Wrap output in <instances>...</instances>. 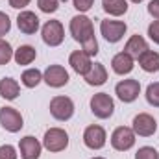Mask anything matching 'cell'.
Instances as JSON below:
<instances>
[{
  "mask_svg": "<svg viewBox=\"0 0 159 159\" xmlns=\"http://www.w3.org/2000/svg\"><path fill=\"white\" fill-rule=\"evenodd\" d=\"M69 30H70L72 39L76 41V43H80V44H83L85 41H89L91 37H94L93 20H91L87 15H83V13H80V15H76V17L70 19Z\"/></svg>",
  "mask_w": 159,
  "mask_h": 159,
  "instance_id": "obj_1",
  "label": "cell"
},
{
  "mask_svg": "<svg viewBox=\"0 0 159 159\" xmlns=\"http://www.w3.org/2000/svg\"><path fill=\"white\" fill-rule=\"evenodd\" d=\"M43 146H44L48 152H52V154L63 152V150H67V146H69V133H67L63 128H50V129L44 131Z\"/></svg>",
  "mask_w": 159,
  "mask_h": 159,
  "instance_id": "obj_2",
  "label": "cell"
},
{
  "mask_svg": "<svg viewBox=\"0 0 159 159\" xmlns=\"http://www.w3.org/2000/svg\"><path fill=\"white\" fill-rule=\"evenodd\" d=\"M50 115L59 122H67L74 115V102L69 96L57 94L50 100Z\"/></svg>",
  "mask_w": 159,
  "mask_h": 159,
  "instance_id": "obj_3",
  "label": "cell"
},
{
  "mask_svg": "<svg viewBox=\"0 0 159 159\" xmlns=\"http://www.w3.org/2000/svg\"><path fill=\"white\" fill-rule=\"evenodd\" d=\"M91 111L96 119H109L115 111V102L107 93H96L91 98Z\"/></svg>",
  "mask_w": 159,
  "mask_h": 159,
  "instance_id": "obj_4",
  "label": "cell"
},
{
  "mask_svg": "<svg viewBox=\"0 0 159 159\" xmlns=\"http://www.w3.org/2000/svg\"><path fill=\"white\" fill-rule=\"evenodd\" d=\"M135 131L128 126H119L113 129L111 133V146L117 150V152H128L135 146Z\"/></svg>",
  "mask_w": 159,
  "mask_h": 159,
  "instance_id": "obj_5",
  "label": "cell"
},
{
  "mask_svg": "<svg viewBox=\"0 0 159 159\" xmlns=\"http://www.w3.org/2000/svg\"><path fill=\"white\" fill-rule=\"evenodd\" d=\"M41 37L48 46H59L65 39V28L59 20H46L41 28Z\"/></svg>",
  "mask_w": 159,
  "mask_h": 159,
  "instance_id": "obj_6",
  "label": "cell"
},
{
  "mask_svg": "<svg viewBox=\"0 0 159 159\" xmlns=\"http://www.w3.org/2000/svg\"><path fill=\"white\" fill-rule=\"evenodd\" d=\"M126 30H128V24H126L124 20L104 19V20L100 22V34H102V37L107 41V43H111V44L119 43V41L124 37Z\"/></svg>",
  "mask_w": 159,
  "mask_h": 159,
  "instance_id": "obj_7",
  "label": "cell"
},
{
  "mask_svg": "<svg viewBox=\"0 0 159 159\" xmlns=\"http://www.w3.org/2000/svg\"><path fill=\"white\" fill-rule=\"evenodd\" d=\"M106 141H107V133L102 126L98 124H91L85 128L83 131V144L89 148V150H102L106 146Z\"/></svg>",
  "mask_w": 159,
  "mask_h": 159,
  "instance_id": "obj_8",
  "label": "cell"
},
{
  "mask_svg": "<svg viewBox=\"0 0 159 159\" xmlns=\"http://www.w3.org/2000/svg\"><path fill=\"white\" fill-rule=\"evenodd\" d=\"M115 94L119 96L120 102H124V104H131V102H135L137 98H139V94H141V83H139V80H122L117 83V87H115Z\"/></svg>",
  "mask_w": 159,
  "mask_h": 159,
  "instance_id": "obj_9",
  "label": "cell"
},
{
  "mask_svg": "<svg viewBox=\"0 0 159 159\" xmlns=\"http://www.w3.org/2000/svg\"><path fill=\"white\" fill-rule=\"evenodd\" d=\"M0 126L9 133H17V131L22 129L24 119L15 107L6 106V107H0Z\"/></svg>",
  "mask_w": 159,
  "mask_h": 159,
  "instance_id": "obj_10",
  "label": "cell"
},
{
  "mask_svg": "<svg viewBox=\"0 0 159 159\" xmlns=\"http://www.w3.org/2000/svg\"><path fill=\"white\" fill-rule=\"evenodd\" d=\"M131 129L139 137H152L157 131V120L148 113H139L131 122Z\"/></svg>",
  "mask_w": 159,
  "mask_h": 159,
  "instance_id": "obj_11",
  "label": "cell"
},
{
  "mask_svg": "<svg viewBox=\"0 0 159 159\" xmlns=\"http://www.w3.org/2000/svg\"><path fill=\"white\" fill-rule=\"evenodd\" d=\"M43 81L48 85V87H54V89H59V87H65L69 83V72L65 67L61 65H50L44 72H43Z\"/></svg>",
  "mask_w": 159,
  "mask_h": 159,
  "instance_id": "obj_12",
  "label": "cell"
},
{
  "mask_svg": "<svg viewBox=\"0 0 159 159\" xmlns=\"http://www.w3.org/2000/svg\"><path fill=\"white\" fill-rule=\"evenodd\" d=\"M39 26H41L39 17H37L34 11L24 9V11L19 13V17H17V28H19L24 35H34V34H37Z\"/></svg>",
  "mask_w": 159,
  "mask_h": 159,
  "instance_id": "obj_13",
  "label": "cell"
},
{
  "mask_svg": "<svg viewBox=\"0 0 159 159\" xmlns=\"http://www.w3.org/2000/svg\"><path fill=\"white\" fill-rule=\"evenodd\" d=\"M41 150H43V144L34 135H26L19 143V152H20V157L22 159H39Z\"/></svg>",
  "mask_w": 159,
  "mask_h": 159,
  "instance_id": "obj_14",
  "label": "cell"
},
{
  "mask_svg": "<svg viewBox=\"0 0 159 159\" xmlns=\"http://www.w3.org/2000/svg\"><path fill=\"white\" fill-rule=\"evenodd\" d=\"M69 65L72 67V70L80 74V76H85L91 67H93V61H91V56H87L83 50H74L70 56H69Z\"/></svg>",
  "mask_w": 159,
  "mask_h": 159,
  "instance_id": "obj_15",
  "label": "cell"
},
{
  "mask_svg": "<svg viewBox=\"0 0 159 159\" xmlns=\"http://www.w3.org/2000/svg\"><path fill=\"white\" fill-rule=\"evenodd\" d=\"M133 67H135V59H133L129 54H126V52L115 54L113 59H111V69H113V72L119 74V76L129 74V72L133 70Z\"/></svg>",
  "mask_w": 159,
  "mask_h": 159,
  "instance_id": "obj_16",
  "label": "cell"
},
{
  "mask_svg": "<svg viewBox=\"0 0 159 159\" xmlns=\"http://www.w3.org/2000/svg\"><path fill=\"white\" fill-rule=\"evenodd\" d=\"M146 50H150V48H148V43H146V39H144L143 35H139V34L131 35V37L128 39V43H126V46H124V52L129 54L133 59H139Z\"/></svg>",
  "mask_w": 159,
  "mask_h": 159,
  "instance_id": "obj_17",
  "label": "cell"
},
{
  "mask_svg": "<svg viewBox=\"0 0 159 159\" xmlns=\"http://www.w3.org/2000/svg\"><path fill=\"white\" fill-rule=\"evenodd\" d=\"M87 85H93V87H100L107 81V70L104 67V63H93L91 70L83 76Z\"/></svg>",
  "mask_w": 159,
  "mask_h": 159,
  "instance_id": "obj_18",
  "label": "cell"
},
{
  "mask_svg": "<svg viewBox=\"0 0 159 159\" xmlns=\"http://www.w3.org/2000/svg\"><path fill=\"white\" fill-rule=\"evenodd\" d=\"M35 57H37V50H35L32 44H20V46L15 50V54H13L15 63L20 65V67L32 65V63L35 61Z\"/></svg>",
  "mask_w": 159,
  "mask_h": 159,
  "instance_id": "obj_19",
  "label": "cell"
},
{
  "mask_svg": "<svg viewBox=\"0 0 159 159\" xmlns=\"http://www.w3.org/2000/svg\"><path fill=\"white\" fill-rule=\"evenodd\" d=\"M137 61H139V67H141L144 72H157L159 70V52L146 50Z\"/></svg>",
  "mask_w": 159,
  "mask_h": 159,
  "instance_id": "obj_20",
  "label": "cell"
},
{
  "mask_svg": "<svg viewBox=\"0 0 159 159\" xmlns=\"http://www.w3.org/2000/svg\"><path fill=\"white\" fill-rule=\"evenodd\" d=\"M20 93L19 81L13 78H2L0 80V96L6 100H15Z\"/></svg>",
  "mask_w": 159,
  "mask_h": 159,
  "instance_id": "obj_21",
  "label": "cell"
},
{
  "mask_svg": "<svg viewBox=\"0 0 159 159\" xmlns=\"http://www.w3.org/2000/svg\"><path fill=\"white\" fill-rule=\"evenodd\" d=\"M102 7L111 17H122L128 11V0H102Z\"/></svg>",
  "mask_w": 159,
  "mask_h": 159,
  "instance_id": "obj_22",
  "label": "cell"
},
{
  "mask_svg": "<svg viewBox=\"0 0 159 159\" xmlns=\"http://www.w3.org/2000/svg\"><path fill=\"white\" fill-rule=\"evenodd\" d=\"M41 81H43V72H41L39 69H26L22 72V76H20V83L24 87H28V89L37 87Z\"/></svg>",
  "mask_w": 159,
  "mask_h": 159,
  "instance_id": "obj_23",
  "label": "cell"
},
{
  "mask_svg": "<svg viewBox=\"0 0 159 159\" xmlns=\"http://www.w3.org/2000/svg\"><path fill=\"white\" fill-rule=\"evenodd\" d=\"M146 102L152 106V107H159V81H154L146 87Z\"/></svg>",
  "mask_w": 159,
  "mask_h": 159,
  "instance_id": "obj_24",
  "label": "cell"
},
{
  "mask_svg": "<svg viewBox=\"0 0 159 159\" xmlns=\"http://www.w3.org/2000/svg\"><path fill=\"white\" fill-rule=\"evenodd\" d=\"M13 54H15V50L11 48V44L0 37V65H7L13 59Z\"/></svg>",
  "mask_w": 159,
  "mask_h": 159,
  "instance_id": "obj_25",
  "label": "cell"
},
{
  "mask_svg": "<svg viewBox=\"0 0 159 159\" xmlns=\"http://www.w3.org/2000/svg\"><path fill=\"white\" fill-rule=\"evenodd\" d=\"M135 159H159V152L154 146H143L137 150Z\"/></svg>",
  "mask_w": 159,
  "mask_h": 159,
  "instance_id": "obj_26",
  "label": "cell"
},
{
  "mask_svg": "<svg viewBox=\"0 0 159 159\" xmlns=\"http://www.w3.org/2000/svg\"><path fill=\"white\" fill-rule=\"evenodd\" d=\"M37 6L43 13H56L59 7V0H37Z\"/></svg>",
  "mask_w": 159,
  "mask_h": 159,
  "instance_id": "obj_27",
  "label": "cell"
},
{
  "mask_svg": "<svg viewBox=\"0 0 159 159\" xmlns=\"http://www.w3.org/2000/svg\"><path fill=\"white\" fill-rule=\"evenodd\" d=\"M81 50L87 54V56H96L98 54V41H96V37H91L89 41H85L83 44H81Z\"/></svg>",
  "mask_w": 159,
  "mask_h": 159,
  "instance_id": "obj_28",
  "label": "cell"
},
{
  "mask_svg": "<svg viewBox=\"0 0 159 159\" xmlns=\"http://www.w3.org/2000/svg\"><path fill=\"white\" fill-rule=\"evenodd\" d=\"M9 30H11V19L7 17V13L0 11V37L7 35Z\"/></svg>",
  "mask_w": 159,
  "mask_h": 159,
  "instance_id": "obj_29",
  "label": "cell"
},
{
  "mask_svg": "<svg viewBox=\"0 0 159 159\" xmlns=\"http://www.w3.org/2000/svg\"><path fill=\"white\" fill-rule=\"evenodd\" d=\"M17 157H19V154H17L15 146H11V144H2L0 146V159H17Z\"/></svg>",
  "mask_w": 159,
  "mask_h": 159,
  "instance_id": "obj_30",
  "label": "cell"
},
{
  "mask_svg": "<svg viewBox=\"0 0 159 159\" xmlns=\"http://www.w3.org/2000/svg\"><path fill=\"white\" fill-rule=\"evenodd\" d=\"M72 4H74V7L78 9L80 13H85V11H89L93 7L94 0H72Z\"/></svg>",
  "mask_w": 159,
  "mask_h": 159,
  "instance_id": "obj_31",
  "label": "cell"
},
{
  "mask_svg": "<svg viewBox=\"0 0 159 159\" xmlns=\"http://www.w3.org/2000/svg\"><path fill=\"white\" fill-rule=\"evenodd\" d=\"M148 37L154 41L156 44H159V20H154L148 26Z\"/></svg>",
  "mask_w": 159,
  "mask_h": 159,
  "instance_id": "obj_32",
  "label": "cell"
},
{
  "mask_svg": "<svg viewBox=\"0 0 159 159\" xmlns=\"http://www.w3.org/2000/svg\"><path fill=\"white\" fill-rule=\"evenodd\" d=\"M148 13H150L156 20H159V0H152V2L148 4Z\"/></svg>",
  "mask_w": 159,
  "mask_h": 159,
  "instance_id": "obj_33",
  "label": "cell"
},
{
  "mask_svg": "<svg viewBox=\"0 0 159 159\" xmlns=\"http://www.w3.org/2000/svg\"><path fill=\"white\" fill-rule=\"evenodd\" d=\"M7 2H9V6L15 7V9H24L26 6H30L32 0H7Z\"/></svg>",
  "mask_w": 159,
  "mask_h": 159,
  "instance_id": "obj_34",
  "label": "cell"
},
{
  "mask_svg": "<svg viewBox=\"0 0 159 159\" xmlns=\"http://www.w3.org/2000/svg\"><path fill=\"white\" fill-rule=\"evenodd\" d=\"M129 2H133V4H141L143 0H129Z\"/></svg>",
  "mask_w": 159,
  "mask_h": 159,
  "instance_id": "obj_35",
  "label": "cell"
},
{
  "mask_svg": "<svg viewBox=\"0 0 159 159\" xmlns=\"http://www.w3.org/2000/svg\"><path fill=\"white\" fill-rule=\"evenodd\" d=\"M91 159H106V157H100V156H98V157H91Z\"/></svg>",
  "mask_w": 159,
  "mask_h": 159,
  "instance_id": "obj_36",
  "label": "cell"
}]
</instances>
